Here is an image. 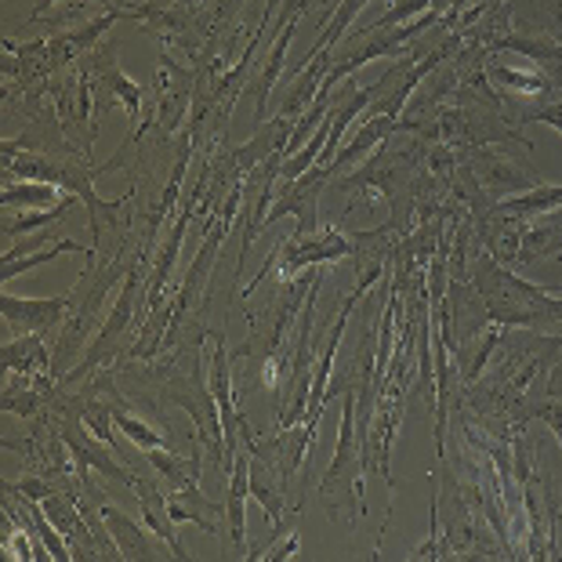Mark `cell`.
<instances>
[{"label":"cell","instance_id":"cell-1","mask_svg":"<svg viewBox=\"0 0 562 562\" xmlns=\"http://www.w3.org/2000/svg\"><path fill=\"white\" fill-rule=\"evenodd\" d=\"M472 280L490 313V323H497L501 330H533L541 323H562V286L522 280L501 266L490 250L475 258Z\"/></svg>","mask_w":562,"mask_h":562},{"label":"cell","instance_id":"cell-2","mask_svg":"<svg viewBox=\"0 0 562 562\" xmlns=\"http://www.w3.org/2000/svg\"><path fill=\"white\" fill-rule=\"evenodd\" d=\"M99 175L102 167H88L69 157H52V153H22V142H4V182H11V178H33V182L58 186L69 196H77L88 207L94 247H99V225H116V214L131 203V196L102 200L94 193V178Z\"/></svg>","mask_w":562,"mask_h":562},{"label":"cell","instance_id":"cell-3","mask_svg":"<svg viewBox=\"0 0 562 562\" xmlns=\"http://www.w3.org/2000/svg\"><path fill=\"white\" fill-rule=\"evenodd\" d=\"M356 389H345L341 396V436H338V450H334V458L327 464V472H323V483H319V501L323 508L330 512V516H338V512L349 505L352 516L360 519L367 505H363V458L356 453Z\"/></svg>","mask_w":562,"mask_h":562},{"label":"cell","instance_id":"cell-4","mask_svg":"<svg viewBox=\"0 0 562 562\" xmlns=\"http://www.w3.org/2000/svg\"><path fill=\"white\" fill-rule=\"evenodd\" d=\"M142 269H146V250H142V255L135 258V266L127 269V283L121 286V297H116V305L110 308V316H105L102 330L94 334V341L88 345L83 360L66 374V378H69V385H74V381H80L83 374H94V370L110 363L116 352L127 349V334H131V327H135V323H142V319H135V316H138L142 294H146V283H142Z\"/></svg>","mask_w":562,"mask_h":562},{"label":"cell","instance_id":"cell-5","mask_svg":"<svg viewBox=\"0 0 562 562\" xmlns=\"http://www.w3.org/2000/svg\"><path fill=\"white\" fill-rule=\"evenodd\" d=\"M240 200H244V182L240 186H233L229 189V196H225L218 207H214L211 214V222H207V236H203V244L196 250V258H193V266L186 269V283L178 286V294H175V319H186L189 316V308L196 305V297L203 294V286H207V277H211V269L218 266V250L225 244V236H229L233 229V222H236V207H240Z\"/></svg>","mask_w":562,"mask_h":562},{"label":"cell","instance_id":"cell-6","mask_svg":"<svg viewBox=\"0 0 562 562\" xmlns=\"http://www.w3.org/2000/svg\"><path fill=\"white\" fill-rule=\"evenodd\" d=\"M277 269L283 272L286 280L302 277L313 266H330V261H345L356 255V244L334 225H323L316 233H294L280 240L277 247Z\"/></svg>","mask_w":562,"mask_h":562},{"label":"cell","instance_id":"cell-7","mask_svg":"<svg viewBox=\"0 0 562 562\" xmlns=\"http://www.w3.org/2000/svg\"><path fill=\"white\" fill-rule=\"evenodd\" d=\"M52 428H55V436L66 442L69 447V458H74L77 464H83V469H91V472H99L105 475L110 483H121L127 490H135L138 486V475L127 469V464H121L124 458L121 453H110V450H102L99 447V439H94L88 428H83L80 422V411L74 414H58L52 417Z\"/></svg>","mask_w":562,"mask_h":562},{"label":"cell","instance_id":"cell-8","mask_svg":"<svg viewBox=\"0 0 562 562\" xmlns=\"http://www.w3.org/2000/svg\"><path fill=\"white\" fill-rule=\"evenodd\" d=\"M74 305L69 294H55V297H15L4 291L0 297V313H4V327L8 334H52L63 327L66 308Z\"/></svg>","mask_w":562,"mask_h":562},{"label":"cell","instance_id":"cell-9","mask_svg":"<svg viewBox=\"0 0 562 562\" xmlns=\"http://www.w3.org/2000/svg\"><path fill=\"white\" fill-rule=\"evenodd\" d=\"M247 497H250V450L244 447L229 464V486H225V530L236 555H247Z\"/></svg>","mask_w":562,"mask_h":562},{"label":"cell","instance_id":"cell-10","mask_svg":"<svg viewBox=\"0 0 562 562\" xmlns=\"http://www.w3.org/2000/svg\"><path fill=\"white\" fill-rule=\"evenodd\" d=\"M559 255H562V211L530 218L519 229V255H516L519 269L544 266V261H552Z\"/></svg>","mask_w":562,"mask_h":562},{"label":"cell","instance_id":"cell-11","mask_svg":"<svg viewBox=\"0 0 562 562\" xmlns=\"http://www.w3.org/2000/svg\"><path fill=\"white\" fill-rule=\"evenodd\" d=\"M135 494H138V505H142V522H146L149 533H157L160 541L167 544L171 559H178V562L193 559V555L186 552V544L178 541V522L171 519V512H167V494H160V490L149 486L146 480H138Z\"/></svg>","mask_w":562,"mask_h":562},{"label":"cell","instance_id":"cell-12","mask_svg":"<svg viewBox=\"0 0 562 562\" xmlns=\"http://www.w3.org/2000/svg\"><path fill=\"white\" fill-rule=\"evenodd\" d=\"M167 512L178 526L186 522H196L203 533H222V519H225V505H214L200 494V486H189V490H171L167 494Z\"/></svg>","mask_w":562,"mask_h":562},{"label":"cell","instance_id":"cell-13","mask_svg":"<svg viewBox=\"0 0 562 562\" xmlns=\"http://www.w3.org/2000/svg\"><path fill=\"white\" fill-rule=\"evenodd\" d=\"M392 131H400V121L396 116H367L363 121V127L356 131V135L349 138V146L345 149H338V157L330 160V167H327V175L334 178V175H341V171H349V167H356L363 157H370L381 142H385Z\"/></svg>","mask_w":562,"mask_h":562},{"label":"cell","instance_id":"cell-14","mask_svg":"<svg viewBox=\"0 0 562 562\" xmlns=\"http://www.w3.org/2000/svg\"><path fill=\"white\" fill-rule=\"evenodd\" d=\"M475 182H480L490 196H501V193H526V189L541 186V178L530 167H519L512 164L508 157H501V153H490V157L480 160V175H475Z\"/></svg>","mask_w":562,"mask_h":562},{"label":"cell","instance_id":"cell-15","mask_svg":"<svg viewBox=\"0 0 562 562\" xmlns=\"http://www.w3.org/2000/svg\"><path fill=\"white\" fill-rule=\"evenodd\" d=\"M105 526H110L116 548H121V559H157V544H164L157 533L146 530V522H131L121 508L102 505Z\"/></svg>","mask_w":562,"mask_h":562},{"label":"cell","instance_id":"cell-16","mask_svg":"<svg viewBox=\"0 0 562 562\" xmlns=\"http://www.w3.org/2000/svg\"><path fill=\"white\" fill-rule=\"evenodd\" d=\"M250 497L258 501L261 508H266V516L272 522V544H277V537L283 530V497H286V486L280 480V472L272 469L269 461H261L250 453Z\"/></svg>","mask_w":562,"mask_h":562},{"label":"cell","instance_id":"cell-17","mask_svg":"<svg viewBox=\"0 0 562 562\" xmlns=\"http://www.w3.org/2000/svg\"><path fill=\"white\" fill-rule=\"evenodd\" d=\"M52 370V349L44 345V334H19L4 341V374H47Z\"/></svg>","mask_w":562,"mask_h":562},{"label":"cell","instance_id":"cell-18","mask_svg":"<svg viewBox=\"0 0 562 562\" xmlns=\"http://www.w3.org/2000/svg\"><path fill=\"white\" fill-rule=\"evenodd\" d=\"M146 458V464H153L157 469V475H164L167 483H171V490H189V486H196L200 483V469H203V453H200V447H196V453H193V461H182V458H175L171 453V447H157V450H146L142 453Z\"/></svg>","mask_w":562,"mask_h":562},{"label":"cell","instance_id":"cell-19","mask_svg":"<svg viewBox=\"0 0 562 562\" xmlns=\"http://www.w3.org/2000/svg\"><path fill=\"white\" fill-rule=\"evenodd\" d=\"M63 200L58 196V186L47 182H33V178H11L4 182V207L11 211H37V207H55Z\"/></svg>","mask_w":562,"mask_h":562},{"label":"cell","instance_id":"cell-20","mask_svg":"<svg viewBox=\"0 0 562 562\" xmlns=\"http://www.w3.org/2000/svg\"><path fill=\"white\" fill-rule=\"evenodd\" d=\"M294 22L291 26H283L277 33V44H272V52H269V63L266 69H261V77L250 83V91H255V105H258V116H266V102H269V91H272V83L280 80V69H283V58H286V47H291L294 41Z\"/></svg>","mask_w":562,"mask_h":562},{"label":"cell","instance_id":"cell-21","mask_svg":"<svg viewBox=\"0 0 562 562\" xmlns=\"http://www.w3.org/2000/svg\"><path fill=\"white\" fill-rule=\"evenodd\" d=\"M94 250H99V247H80L77 240H58V244H52L47 250H37V255H26V258H19V261H4V269H0V280L11 283L15 277H22V272H30V269H37V266H47V261H55L58 255H83L88 261H94Z\"/></svg>","mask_w":562,"mask_h":562},{"label":"cell","instance_id":"cell-22","mask_svg":"<svg viewBox=\"0 0 562 562\" xmlns=\"http://www.w3.org/2000/svg\"><path fill=\"white\" fill-rule=\"evenodd\" d=\"M69 211V196L66 200H58L55 207H37V211H30V214H22V218H4V236H11V240H22L26 233L33 229H47V225H55V222H63V214Z\"/></svg>","mask_w":562,"mask_h":562},{"label":"cell","instance_id":"cell-23","mask_svg":"<svg viewBox=\"0 0 562 562\" xmlns=\"http://www.w3.org/2000/svg\"><path fill=\"white\" fill-rule=\"evenodd\" d=\"M113 422H116V428H121V432L135 442V447L146 453V450H157V447H171V442H167L157 428L153 425H146V422H138L135 414H127V411H116L113 406Z\"/></svg>","mask_w":562,"mask_h":562},{"label":"cell","instance_id":"cell-24","mask_svg":"<svg viewBox=\"0 0 562 562\" xmlns=\"http://www.w3.org/2000/svg\"><path fill=\"white\" fill-rule=\"evenodd\" d=\"M490 74H494V80L501 83V88H508V91H519V94H544V91H548V80H544V77H537L533 69L494 66Z\"/></svg>","mask_w":562,"mask_h":562},{"label":"cell","instance_id":"cell-25","mask_svg":"<svg viewBox=\"0 0 562 562\" xmlns=\"http://www.w3.org/2000/svg\"><path fill=\"white\" fill-rule=\"evenodd\" d=\"M497 345H501V330H490L486 334V341H483V349L475 352V360L464 367V381H469V385H475V381L483 378V367L490 363V356L497 352Z\"/></svg>","mask_w":562,"mask_h":562},{"label":"cell","instance_id":"cell-26","mask_svg":"<svg viewBox=\"0 0 562 562\" xmlns=\"http://www.w3.org/2000/svg\"><path fill=\"white\" fill-rule=\"evenodd\" d=\"M302 548V530H291L283 537L280 544H272V552H261V559H269V562H283V559H294V552Z\"/></svg>","mask_w":562,"mask_h":562},{"label":"cell","instance_id":"cell-27","mask_svg":"<svg viewBox=\"0 0 562 562\" xmlns=\"http://www.w3.org/2000/svg\"><path fill=\"white\" fill-rule=\"evenodd\" d=\"M522 121H533V124H548V127H555L559 135H562V102H555V105H544V110H533V113H526Z\"/></svg>","mask_w":562,"mask_h":562},{"label":"cell","instance_id":"cell-28","mask_svg":"<svg viewBox=\"0 0 562 562\" xmlns=\"http://www.w3.org/2000/svg\"><path fill=\"white\" fill-rule=\"evenodd\" d=\"M55 4H58V0H37V8H33V15H30V22H33V19H41V15H44V11H52Z\"/></svg>","mask_w":562,"mask_h":562}]
</instances>
